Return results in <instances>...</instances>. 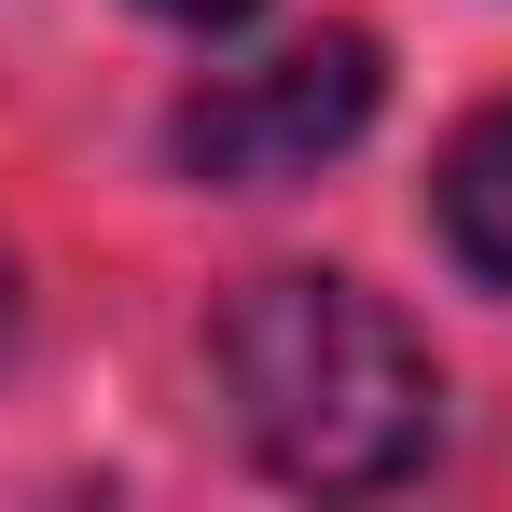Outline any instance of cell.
I'll list each match as a JSON object with an SVG mask.
<instances>
[{"label": "cell", "mask_w": 512, "mask_h": 512, "mask_svg": "<svg viewBox=\"0 0 512 512\" xmlns=\"http://www.w3.org/2000/svg\"><path fill=\"white\" fill-rule=\"evenodd\" d=\"M222 402H236V443H250L277 485H319V499H374L429 471L443 443V360L416 346V319L388 291H360L333 263H291V277H250L222 305Z\"/></svg>", "instance_id": "cell-1"}, {"label": "cell", "mask_w": 512, "mask_h": 512, "mask_svg": "<svg viewBox=\"0 0 512 512\" xmlns=\"http://www.w3.org/2000/svg\"><path fill=\"white\" fill-rule=\"evenodd\" d=\"M374 97H388L374 42L360 28H305V42H277L250 70H208L180 97L167 111V167L208 180V194H277V180L333 167L346 139L374 125Z\"/></svg>", "instance_id": "cell-2"}, {"label": "cell", "mask_w": 512, "mask_h": 512, "mask_svg": "<svg viewBox=\"0 0 512 512\" xmlns=\"http://www.w3.org/2000/svg\"><path fill=\"white\" fill-rule=\"evenodd\" d=\"M429 222H443V250L471 263L485 291H512V97H485V111L443 139V167H429Z\"/></svg>", "instance_id": "cell-3"}, {"label": "cell", "mask_w": 512, "mask_h": 512, "mask_svg": "<svg viewBox=\"0 0 512 512\" xmlns=\"http://www.w3.org/2000/svg\"><path fill=\"white\" fill-rule=\"evenodd\" d=\"M139 14H167V28H236L250 0H139Z\"/></svg>", "instance_id": "cell-4"}, {"label": "cell", "mask_w": 512, "mask_h": 512, "mask_svg": "<svg viewBox=\"0 0 512 512\" xmlns=\"http://www.w3.org/2000/svg\"><path fill=\"white\" fill-rule=\"evenodd\" d=\"M0 319H14V263H0Z\"/></svg>", "instance_id": "cell-5"}]
</instances>
